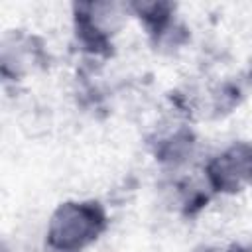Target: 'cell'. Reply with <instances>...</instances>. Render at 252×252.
Here are the masks:
<instances>
[{"mask_svg":"<svg viewBox=\"0 0 252 252\" xmlns=\"http://www.w3.org/2000/svg\"><path fill=\"white\" fill-rule=\"evenodd\" d=\"M104 226V213L96 203H67L51 217L47 240L55 252H81Z\"/></svg>","mask_w":252,"mask_h":252,"instance_id":"1","label":"cell"},{"mask_svg":"<svg viewBox=\"0 0 252 252\" xmlns=\"http://www.w3.org/2000/svg\"><path fill=\"white\" fill-rule=\"evenodd\" d=\"M209 179L220 191H234L244 181L252 183V148L238 144L215 158L209 165Z\"/></svg>","mask_w":252,"mask_h":252,"instance_id":"2","label":"cell"}]
</instances>
